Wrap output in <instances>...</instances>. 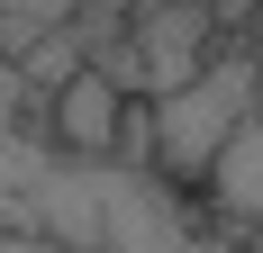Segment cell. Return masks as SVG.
<instances>
[{"mask_svg":"<svg viewBox=\"0 0 263 253\" xmlns=\"http://www.w3.org/2000/svg\"><path fill=\"white\" fill-rule=\"evenodd\" d=\"M0 253H82L64 235H36V226H0Z\"/></svg>","mask_w":263,"mask_h":253,"instance_id":"52a82bcc","label":"cell"},{"mask_svg":"<svg viewBox=\"0 0 263 253\" xmlns=\"http://www.w3.org/2000/svg\"><path fill=\"white\" fill-rule=\"evenodd\" d=\"M200 190H209V208L227 217V226H263V109L236 118V136L209 154Z\"/></svg>","mask_w":263,"mask_h":253,"instance_id":"5b68a950","label":"cell"},{"mask_svg":"<svg viewBox=\"0 0 263 253\" xmlns=\"http://www.w3.org/2000/svg\"><path fill=\"white\" fill-rule=\"evenodd\" d=\"M209 64V18H200V0H155L145 18H136V36H127V64H118V81L127 91H173V81H191Z\"/></svg>","mask_w":263,"mask_h":253,"instance_id":"3957f363","label":"cell"},{"mask_svg":"<svg viewBox=\"0 0 263 253\" xmlns=\"http://www.w3.org/2000/svg\"><path fill=\"white\" fill-rule=\"evenodd\" d=\"M82 0H0V27L9 36H46V27H73Z\"/></svg>","mask_w":263,"mask_h":253,"instance_id":"8992f818","label":"cell"},{"mask_svg":"<svg viewBox=\"0 0 263 253\" xmlns=\"http://www.w3.org/2000/svg\"><path fill=\"white\" fill-rule=\"evenodd\" d=\"M0 226L64 235L82 253H218L209 226L191 217V190H173V172L127 154H64L27 172L18 190H0Z\"/></svg>","mask_w":263,"mask_h":253,"instance_id":"6da1fadb","label":"cell"},{"mask_svg":"<svg viewBox=\"0 0 263 253\" xmlns=\"http://www.w3.org/2000/svg\"><path fill=\"white\" fill-rule=\"evenodd\" d=\"M254 109V64L227 54V64H200L191 81L155 91V172L173 181H200L209 172V154L236 136V118Z\"/></svg>","mask_w":263,"mask_h":253,"instance_id":"7a4b0ae2","label":"cell"},{"mask_svg":"<svg viewBox=\"0 0 263 253\" xmlns=\"http://www.w3.org/2000/svg\"><path fill=\"white\" fill-rule=\"evenodd\" d=\"M127 100H136V91L109 73V64H73V73L54 81L46 126H54L64 154H118V118H127Z\"/></svg>","mask_w":263,"mask_h":253,"instance_id":"277c9868","label":"cell"}]
</instances>
